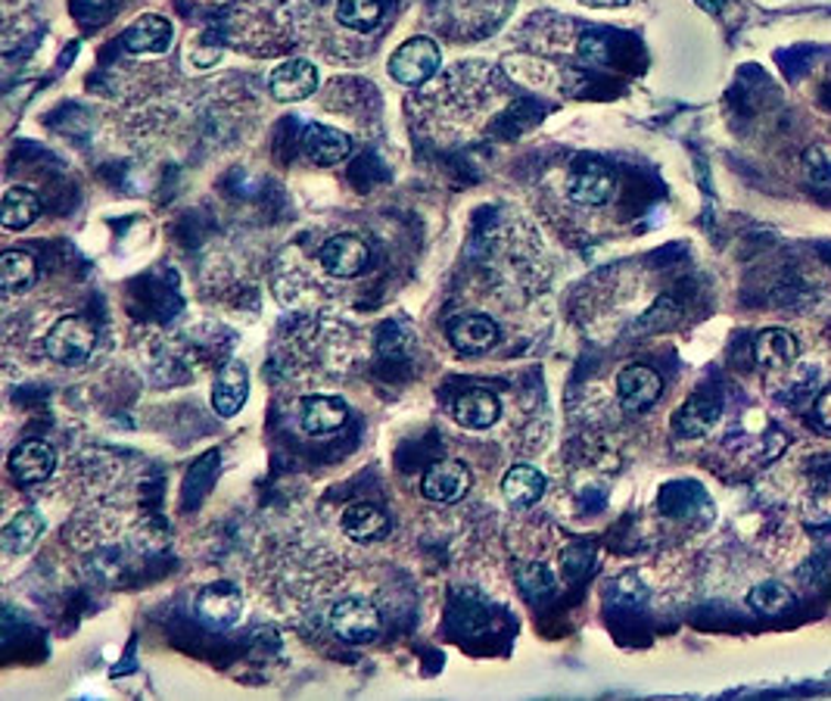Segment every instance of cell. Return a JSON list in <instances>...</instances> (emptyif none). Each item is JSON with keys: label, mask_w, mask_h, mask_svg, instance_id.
I'll use <instances>...</instances> for the list:
<instances>
[{"label": "cell", "mask_w": 831, "mask_h": 701, "mask_svg": "<svg viewBox=\"0 0 831 701\" xmlns=\"http://www.w3.org/2000/svg\"><path fill=\"white\" fill-rule=\"evenodd\" d=\"M443 66V51L436 44L434 38H408L405 44H398L396 53L390 56L386 70H390V78L396 85H405V88H417L424 82H430L436 72Z\"/></svg>", "instance_id": "1"}, {"label": "cell", "mask_w": 831, "mask_h": 701, "mask_svg": "<svg viewBox=\"0 0 831 701\" xmlns=\"http://www.w3.org/2000/svg\"><path fill=\"white\" fill-rule=\"evenodd\" d=\"M97 347V331L94 325L82 316H66L60 318L44 340V350L51 355L56 365L63 369H78L90 359V352Z\"/></svg>", "instance_id": "2"}, {"label": "cell", "mask_w": 831, "mask_h": 701, "mask_svg": "<svg viewBox=\"0 0 831 701\" xmlns=\"http://www.w3.org/2000/svg\"><path fill=\"white\" fill-rule=\"evenodd\" d=\"M330 630L337 633L349 646H364L374 642L381 633V612L371 598L349 596L340 598L330 608Z\"/></svg>", "instance_id": "3"}, {"label": "cell", "mask_w": 831, "mask_h": 701, "mask_svg": "<svg viewBox=\"0 0 831 701\" xmlns=\"http://www.w3.org/2000/svg\"><path fill=\"white\" fill-rule=\"evenodd\" d=\"M617 191V176L614 169L595 157L576 159V166L567 176V193L573 203L579 206H605L607 200Z\"/></svg>", "instance_id": "4"}, {"label": "cell", "mask_w": 831, "mask_h": 701, "mask_svg": "<svg viewBox=\"0 0 831 701\" xmlns=\"http://www.w3.org/2000/svg\"><path fill=\"white\" fill-rule=\"evenodd\" d=\"M243 612V593L234 586V583H227V580H215V583H209L203 586L196 598H193V614L212 627V630H225L231 627Z\"/></svg>", "instance_id": "5"}, {"label": "cell", "mask_w": 831, "mask_h": 701, "mask_svg": "<svg viewBox=\"0 0 831 701\" xmlns=\"http://www.w3.org/2000/svg\"><path fill=\"white\" fill-rule=\"evenodd\" d=\"M470 484H473V477H470V468L465 461L443 458L427 468L424 480H420V492H424V499H430L436 506H455L468 496Z\"/></svg>", "instance_id": "6"}, {"label": "cell", "mask_w": 831, "mask_h": 701, "mask_svg": "<svg viewBox=\"0 0 831 701\" xmlns=\"http://www.w3.org/2000/svg\"><path fill=\"white\" fill-rule=\"evenodd\" d=\"M268 91L271 97L280 100V104H299L306 97H312L318 91V70H315L309 60L296 56V60H287L275 66V72L268 75Z\"/></svg>", "instance_id": "7"}, {"label": "cell", "mask_w": 831, "mask_h": 701, "mask_svg": "<svg viewBox=\"0 0 831 701\" xmlns=\"http://www.w3.org/2000/svg\"><path fill=\"white\" fill-rule=\"evenodd\" d=\"M318 263L330 278H355V275H362L364 265H367V246L355 234H337L321 246Z\"/></svg>", "instance_id": "8"}, {"label": "cell", "mask_w": 831, "mask_h": 701, "mask_svg": "<svg viewBox=\"0 0 831 701\" xmlns=\"http://www.w3.org/2000/svg\"><path fill=\"white\" fill-rule=\"evenodd\" d=\"M7 468L19 484H41L56 468V449L47 439H22L7 458Z\"/></svg>", "instance_id": "9"}, {"label": "cell", "mask_w": 831, "mask_h": 701, "mask_svg": "<svg viewBox=\"0 0 831 701\" xmlns=\"http://www.w3.org/2000/svg\"><path fill=\"white\" fill-rule=\"evenodd\" d=\"M617 393H620V405L626 412H641L648 405H654L663 393V381L654 369L648 365H626L617 374Z\"/></svg>", "instance_id": "10"}, {"label": "cell", "mask_w": 831, "mask_h": 701, "mask_svg": "<svg viewBox=\"0 0 831 701\" xmlns=\"http://www.w3.org/2000/svg\"><path fill=\"white\" fill-rule=\"evenodd\" d=\"M246 400H249V369L234 359V362H227L222 374L215 378V384H212V408L222 418H234V415L243 412Z\"/></svg>", "instance_id": "11"}, {"label": "cell", "mask_w": 831, "mask_h": 701, "mask_svg": "<svg viewBox=\"0 0 831 701\" xmlns=\"http://www.w3.org/2000/svg\"><path fill=\"white\" fill-rule=\"evenodd\" d=\"M302 150H306V157L312 159L315 166L330 169V166L343 162L352 153V138H349L347 131H340V128L309 123L306 125V135H302Z\"/></svg>", "instance_id": "12"}, {"label": "cell", "mask_w": 831, "mask_h": 701, "mask_svg": "<svg viewBox=\"0 0 831 701\" xmlns=\"http://www.w3.org/2000/svg\"><path fill=\"white\" fill-rule=\"evenodd\" d=\"M174 29L172 22L159 13H143L140 19H135L125 35H121V47L128 53H166L172 47Z\"/></svg>", "instance_id": "13"}, {"label": "cell", "mask_w": 831, "mask_h": 701, "mask_svg": "<svg viewBox=\"0 0 831 701\" xmlns=\"http://www.w3.org/2000/svg\"><path fill=\"white\" fill-rule=\"evenodd\" d=\"M349 418V405L340 396H309L299 405V424L309 437H330Z\"/></svg>", "instance_id": "14"}, {"label": "cell", "mask_w": 831, "mask_h": 701, "mask_svg": "<svg viewBox=\"0 0 831 701\" xmlns=\"http://www.w3.org/2000/svg\"><path fill=\"white\" fill-rule=\"evenodd\" d=\"M451 418H455V424H461L465 431H489L492 424H499V418H502V403L489 390H468L451 405Z\"/></svg>", "instance_id": "15"}, {"label": "cell", "mask_w": 831, "mask_h": 701, "mask_svg": "<svg viewBox=\"0 0 831 701\" xmlns=\"http://www.w3.org/2000/svg\"><path fill=\"white\" fill-rule=\"evenodd\" d=\"M797 355H800V343H797L795 333L785 331V328H769L754 343V359L769 374H781V371L791 369L797 362Z\"/></svg>", "instance_id": "16"}, {"label": "cell", "mask_w": 831, "mask_h": 701, "mask_svg": "<svg viewBox=\"0 0 831 701\" xmlns=\"http://www.w3.org/2000/svg\"><path fill=\"white\" fill-rule=\"evenodd\" d=\"M449 340L455 350L486 352L492 350L499 340V325L483 312H468V316H458L451 321Z\"/></svg>", "instance_id": "17"}, {"label": "cell", "mask_w": 831, "mask_h": 701, "mask_svg": "<svg viewBox=\"0 0 831 701\" xmlns=\"http://www.w3.org/2000/svg\"><path fill=\"white\" fill-rule=\"evenodd\" d=\"M548 490V480L545 474L533 468V465H514L511 471L502 477V492L504 499L514 506V509H530L536 506L539 499Z\"/></svg>", "instance_id": "18"}, {"label": "cell", "mask_w": 831, "mask_h": 701, "mask_svg": "<svg viewBox=\"0 0 831 701\" xmlns=\"http://www.w3.org/2000/svg\"><path fill=\"white\" fill-rule=\"evenodd\" d=\"M340 527H343V533H347L349 540H355V543H374V540H383L390 533V518L377 506L355 502V506H349L340 514Z\"/></svg>", "instance_id": "19"}, {"label": "cell", "mask_w": 831, "mask_h": 701, "mask_svg": "<svg viewBox=\"0 0 831 701\" xmlns=\"http://www.w3.org/2000/svg\"><path fill=\"white\" fill-rule=\"evenodd\" d=\"M723 418V405L716 403V400H704V396H694L689 403L679 408V415H675V431L682 434V437H707L713 427L720 424Z\"/></svg>", "instance_id": "20"}, {"label": "cell", "mask_w": 831, "mask_h": 701, "mask_svg": "<svg viewBox=\"0 0 831 701\" xmlns=\"http://www.w3.org/2000/svg\"><path fill=\"white\" fill-rule=\"evenodd\" d=\"M38 278V265L29 253H3L0 259V290L7 299L22 297Z\"/></svg>", "instance_id": "21"}, {"label": "cell", "mask_w": 831, "mask_h": 701, "mask_svg": "<svg viewBox=\"0 0 831 701\" xmlns=\"http://www.w3.org/2000/svg\"><path fill=\"white\" fill-rule=\"evenodd\" d=\"M41 215V200L29 188H10L3 193V229L7 231H22L29 225H35Z\"/></svg>", "instance_id": "22"}, {"label": "cell", "mask_w": 831, "mask_h": 701, "mask_svg": "<svg viewBox=\"0 0 831 701\" xmlns=\"http://www.w3.org/2000/svg\"><path fill=\"white\" fill-rule=\"evenodd\" d=\"M41 533H44V518L38 511H22V514H17L10 524L3 527L0 543H3V549L10 555H25L38 543Z\"/></svg>", "instance_id": "23"}, {"label": "cell", "mask_w": 831, "mask_h": 701, "mask_svg": "<svg viewBox=\"0 0 831 701\" xmlns=\"http://www.w3.org/2000/svg\"><path fill=\"white\" fill-rule=\"evenodd\" d=\"M333 17L352 32H371L383 17L381 0H337Z\"/></svg>", "instance_id": "24"}, {"label": "cell", "mask_w": 831, "mask_h": 701, "mask_svg": "<svg viewBox=\"0 0 831 701\" xmlns=\"http://www.w3.org/2000/svg\"><path fill=\"white\" fill-rule=\"evenodd\" d=\"M747 605L754 608L757 614H781L788 612L791 605H795V593L779 583V580H766V583H757L754 590H750V596H747Z\"/></svg>", "instance_id": "25"}, {"label": "cell", "mask_w": 831, "mask_h": 701, "mask_svg": "<svg viewBox=\"0 0 831 701\" xmlns=\"http://www.w3.org/2000/svg\"><path fill=\"white\" fill-rule=\"evenodd\" d=\"M70 10L82 29H94L113 17V0H72Z\"/></svg>", "instance_id": "26"}, {"label": "cell", "mask_w": 831, "mask_h": 701, "mask_svg": "<svg viewBox=\"0 0 831 701\" xmlns=\"http://www.w3.org/2000/svg\"><path fill=\"white\" fill-rule=\"evenodd\" d=\"M813 415H816V421L822 424V431H829L831 434V386H825V390L816 396Z\"/></svg>", "instance_id": "27"}, {"label": "cell", "mask_w": 831, "mask_h": 701, "mask_svg": "<svg viewBox=\"0 0 831 701\" xmlns=\"http://www.w3.org/2000/svg\"><path fill=\"white\" fill-rule=\"evenodd\" d=\"M579 3H586V7H624L626 0H579Z\"/></svg>", "instance_id": "28"}, {"label": "cell", "mask_w": 831, "mask_h": 701, "mask_svg": "<svg viewBox=\"0 0 831 701\" xmlns=\"http://www.w3.org/2000/svg\"><path fill=\"white\" fill-rule=\"evenodd\" d=\"M697 3H701V7H704V10H707V13H720V10H723V3H726V0H697Z\"/></svg>", "instance_id": "29"}]
</instances>
